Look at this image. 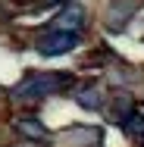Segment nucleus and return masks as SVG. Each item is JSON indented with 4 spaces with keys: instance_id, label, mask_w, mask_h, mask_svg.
Listing matches in <instances>:
<instances>
[{
    "instance_id": "2",
    "label": "nucleus",
    "mask_w": 144,
    "mask_h": 147,
    "mask_svg": "<svg viewBox=\"0 0 144 147\" xmlns=\"http://www.w3.org/2000/svg\"><path fill=\"white\" fill-rule=\"evenodd\" d=\"M75 44H78V34H75V31L50 28L47 34L38 38V53H41V57H59V53H69Z\"/></svg>"
},
{
    "instance_id": "1",
    "label": "nucleus",
    "mask_w": 144,
    "mask_h": 147,
    "mask_svg": "<svg viewBox=\"0 0 144 147\" xmlns=\"http://www.w3.org/2000/svg\"><path fill=\"white\" fill-rule=\"evenodd\" d=\"M72 85V75H57V72H31L25 82H19L13 97L16 100H41V97H50Z\"/></svg>"
},
{
    "instance_id": "3",
    "label": "nucleus",
    "mask_w": 144,
    "mask_h": 147,
    "mask_svg": "<svg viewBox=\"0 0 144 147\" xmlns=\"http://www.w3.org/2000/svg\"><path fill=\"white\" fill-rule=\"evenodd\" d=\"M53 28L57 31H75L78 34L85 28V9H82V3H66L57 13V19H53Z\"/></svg>"
},
{
    "instance_id": "5",
    "label": "nucleus",
    "mask_w": 144,
    "mask_h": 147,
    "mask_svg": "<svg viewBox=\"0 0 144 147\" xmlns=\"http://www.w3.org/2000/svg\"><path fill=\"white\" fill-rule=\"evenodd\" d=\"M63 144H69V147H100V131L97 128H69V131H63Z\"/></svg>"
},
{
    "instance_id": "6",
    "label": "nucleus",
    "mask_w": 144,
    "mask_h": 147,
    "mask_svg": "<svg viewBox=\"0 0 144 147\" xmlns=\"http://www.w3.org/2000/svg\"><path fill=\"white\" fill-rule=\"evenodd\" d=\"M75 100H78V103H82L85 110H97L103 97H100V88H97V85L91 82V85H82V88H78V94H75Z\"/></svg>"
},
{
    "instance_id": "4",
    "label": "nucleus",
    "mask_w": 144,
    "mask_h": 147,
    "mask_svg": "<svg viewBox=\"0 0 144 147\" xmlns=\"http://www.w3.org/2000/svg\"><path fill=\"white\" fill-rule=\"evenodd\" d=\"M16 128L22 131V138H28V141H34V144H50V131L38 122V116H22L19 122H16Z\"/></svg>"
}]
</instances>
